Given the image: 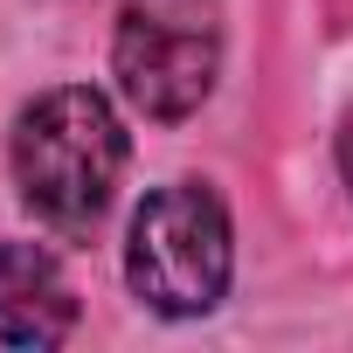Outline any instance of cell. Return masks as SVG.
I'll use <instances>...</instances> for the list:
<instances>
[{"label":"cell","mask_w":353,"mask_h":353,"mask_svg":"<svg viewBox=\"0 0 353 353\" xmlns=\"http://www.w3.org/2000/svg\"><path fill=\"white\" fill-rule=\"evenodd\" d=\"M8 166H14V188L21 208L56 229V236H83L97 229V215L118 194V173H125V125L104 104V90L90 83H56L42 97H28L14 111L8 132Z\"/></svg>","instance_id":"cell-1"},{"label":"cell","mask_w":353,"mask_h":353,"mask_svg":"<svg viewBox=\"0 0 353 353\" xmlns=\"http://www.w3.org/2000/svg\"><path fill=\"white\" fill-rule=\"evenodd\" d=\"M229 270H236V236H229V208L215 188L173 181L139 201L132 236H125V284L145 312L201 319L222 305Z\"/></svg>","instance_id":"cell-2"},{"label":"cell","mask_w":353,"mask_h":353,"mask_svg":"<svg viewBox=\"0 0 353 353\" xmlns=\"http://www.w3.org/2000/svg\"><path fill=\"white\" fill-rule=\"evenodd\" d=\"M111 77L125 104L152 125L194 118L222 77V8L215 0H125L111 35Z\"/></svg>","instance_id":"cell-3"},{"label":"cell","mask_w":353,"mask_h":353,"mask_svg":"<svg viewBox=\"0 0 353 353\" xmlns=\"http://www.w3.org/2000/svg\"><path fill=\"white\" fill-rule=\"evenodd\" d=\"M77 325V291L42 243H0V339L8 346H63Z\"/></svg>","instance_id":"cell-4"},{"label":"cell","mask_w":353,"mask_h":353,"mask_svg":"<svg viewBox=\"0 0 353 353\" xmlns=\"http://www.w3.org/2000/svg\"><path fill=\"white\" fill-rule=\"evenodd\" d=\"M339 173H346V194H353V111H346V125H339Z\"/></svg>","instance_id":"cell-5"}]
</instances>
